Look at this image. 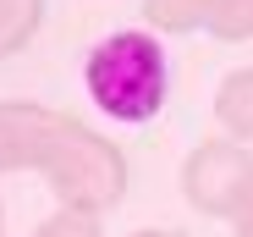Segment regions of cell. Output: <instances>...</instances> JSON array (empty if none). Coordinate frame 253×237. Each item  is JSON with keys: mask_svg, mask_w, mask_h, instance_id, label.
<instances>
[{"mask_svg": "<svg viewBox=\"0 0 253 237\" xmlns=\"http://www.w3.org/2000/svg\"><path fill=\"white\" fill-rule=\"evenodd\" d=\"M83 89L94 110L121 127H143L171 99V61L149 28H116L83 55Z\"/></svg>", "mask_w": 253, "mask_h": 237, "instance_id": "1", "label": "cell"}, {"mask_svg": "<svg viewBox=\"0 0 253 237\" xmlns=\"http://www.w3.org/2000/svg\"><path fill=\"white\" fill-rule=\"evenodd\" d=\"M39 177L55 193L61 210H88V215H110L126 199V154L88 122L55 110V133L50 149L39 160Z\"/></svg>", "mask_w": 253, "mask_h": 237, "instance_id": "2", "label": "cell"}, {"mask_svg": "<svg viewBox=\"0 0 253 237\" xmlns=\"http://www.w3.org/2000/svg\"><path fill=\"white\" fill-rule=\"evenodd\" d=\"M44 28V0H0V61L22 55Z\"/></svg>", "mask_w": 253, "mask_h": 237, "instance_id": "6", "label": "cell"}, {"mask_svg": "<svg viewBox=\"0 0 253 237\" xmlns=\"http://www.w3.org/2000/svg\"><path fill=\"white\" fill-rule=\"evenodd\" d=\"M55 133V110L33 99H0V177L6 171H39Z\"/></svg>", "mask_w": 253, "mask_h": 237, "instance_id": "4", "label": "cell"}, {"mask_svg": "<svg viewBox=\"0 0 253 237\" xmlns=\"http://www.w3.org/2000/svg\"><path fill=\"white\" fill-rule=\"evenodd\" d=\"M33 237H105V215H88V210H50L44 221H39Z\"/></svg>", "mask_w": 253, "mask_h": 237, "instance_id": "9", "label": "cell"}, {"mask_svg": "<svg viewBox=\"0 0 253 237\" xmlns=\"http://www.w3.org/2000/svg\"><path fill=\"white\" fill-rule=\"evenodd\" d=\"M182 199L209 221H237L253 204V149L237 138H204L182 160Z\"/></svg>", "mask_w": 253, "mask_h": 237, "instance_id": "3", "label": "cell"}, {"mask_svg": "<svg viewBox=\"0 0 253 237\" xmlns=\"http://www.w3.org/2000/svg\"><path fill=\"white\" fill-rule=\"evenodd\" d=\"M231 237H253V204H248V210L231 221Z\"/></svg>", "mask_w": 253, "mask_h": 237, "instance_id": "10", "label": "cell"}, {"mask_svg": "<svg viewBox=\"0 0 253 237\" xmlns=\"http://www.w3.org/2000/svg\"><path fill=\"white\" fill-rule=\"evenodd\" d=\"M215 122L220 138H237L253 149V66H231L215 89Z\"/></svg>", "mask_w": 253, "mask_h": 237, "instance_id": "5", "label": "cell"}, {"mask_svg": "<svg viewBox=\"0 0 253 237\" xmlns=\"http://www.w3.org/2000/svg\"><path fill=\"white\" fill-rule=\"evenodd\" d=\"M0 237H6V215H0Z\"/></svg>", "mask_w": 253, "mask_h": 237, "instance_id": "12", "label": "cell"}, {"mask_svg": "<svg viewBox=\"0 0 253 237\" xmlns=\"http://www.w3.org/2000/svg\"><path fill=\"white\" fill-rule=\"evenodd\" d=\"M226 39V45H242V39H253V0H209V28Z\"/></svg>", "mask_w": 253, "mask_h": 237, "instance_id": "8", "label": "cell"}, {"mask_svg": "<svg viewBox=\"0 0 253 237\" xmlns=\"http://www.w3.org/2000/svg\"><path fill=\"white\" fill-rule=\"evenodd\" d=\"M126 237H176V232H160V226H143V232H126Z\"/></svg>", "mask_w": 253, "mask_h": 237, "instance_id": "11", "label": "cell"}, {"mask_svg": "<svg viewBox=\"0 0 253 237\" xmlns=\"http://www.w3.org/2000/svg\"><path fill=\"white\" fill-rule=\"evenodd\" d=\"M149 33H204L209 28V0H143Z\"/></svg>", "mask_w": 253, "mask_h": 237, "instance_id": "7", "label": "cell"}]
</instances>
